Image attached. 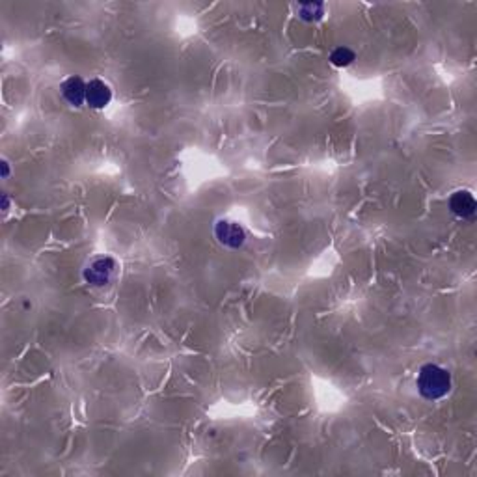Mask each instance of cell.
I'll return each mask as SVG.
<instances>
[{
    "mask_svg": "<svg viewBox=\"0 0 477 477\" xmlns=\"http://www.w3.org/2000/svg\"><path fill=\"white\" fill-rule=\"evenodd\" d=\"M418 392L427 401H438L446 397L451 390V375L436 364L424 365L418 373Z\"/></svg>",
    "mask_w": 477,
    "mask_h": 477,
    "instance_id": "6da1fadb",
    "label": "cell"
},
{
    "mask_svg": "<svg viewBox=\"0 0 477 477\" xmlns=\"http://www.w3.org/2000/svg\"><path fill=\"white\" fill-rule=\"evenodd\" d=\"M114 271H116V261H114L112 258H108V256L95 258V260L84 269V280H86L90 285H94V287H103V285H106V283L112 280Z\"/></svg>",
    "mask_w": 477,
    "mask_h": 477,
    "instance_id": "7a4b0ae2",
    "label": "cell"
},
{
    "mask_svg": "<svg viewBox=\"0 0 477 477\" xmlns=\"http://www.w3.org/2000/svg\"><path fill=\"white\" fill-rule=\"evenodd\" d=\"M215 235L218 242L228 248H241L246 241V233L241 226L231 220H218L215 226Z\"/></svg>",
    "mask_w": 477,
    "mask_h": 477,
    "instance_id": "3957f363",
    "label": "cell"
},
{
    "mask_svg": "<svg viewBox=\"0 0 477 477\" xmlns=\"http://www.w3.org/2000/svg\"><path fill=\"white\" fill-rule=\"evenodd\" d=\"M110 101H112V90L105 81L94 78V81L86 83V103H88L90 108L103 110L105 106L110 105Z\"/></svg>",
    "mask_w": 477,
    "mask_h": 477,
    "instance_id": "277c9868",
    "label": "cell"
},
{
    "mask_svg": "<svg viewBox=\"0 0 477 477\" xmlns=\"http://www.w3.org/2000/svg\"><path fill=\"white\" fill-rule=\"evenodd\" d=\"M60 90L71 106H81L86 103V83L81 77H69L62 83Z\"/></svg>",
    "mask_w": 477,
    "mask_h": 477,
    "instance_id": "5b68a950",
    "label": "cell"
},
{
    "mask_svg": "<svg viewBox=\"0 0 477 477\" xmlns=\"http://www.w3.org/2000/svg\"><path fill=\"white\" fill-rule=\"evenodd\" d=\"M449 209L453 215L460 218H470L474 217V212L477 209L476 198L468 192V190H459L449 198Z\"/></svg>",
    "mask_w": 477,
    "mask_h": 477,
    "instance_id": "8992f818",
    "label": "cell"
},
{
    "mask_svg": "<svg viewBox=\"0 0 477 477\" xmlns=\"http://www.w3.org/2000/svg\"><path fill=\"white\" fill-rule=\"evenodd\" d=\"M296 10H299V17L313 23V21H319V19L323 17L324 6L319 4V2H308V4H299Z\"/></svg>",
    "mask_w": 477,
    "mask_h": 477,
    "instance_id": "52a82bcc",
    "label": "cell"
},
{
    "mask_svg": "<svg viewBox=\"0 0 477 477\" xmlns=\"http://www.w3.org/2000/svg\"><path fill=\"white\" fill-rule=\"evenodd\" d=\"M330 62L336 65V67H347V65H351L354 62V53L347 47H337L330 54Z\"/></svg>",
    "mask_w": 477,
    "mask_h": 477,
    "instance_id": "ba28073f",
    "label": "cell"
},
{
    "mask_svg": "<svg viewBox=\"0 0 477 477\" xmlns=\"http://www.w3.org/2000/svg\"><path fill=\"white\" fill-rule=\"evenodd\" d=\"M8 174H10V166L6 160H2V177H8Z\"/></svg>",
    "mask_w": 477,
    "mask_h": 477,
    "instance_id": "9c48e42d",
    "label": "cell"
},
{
    "mask_svg": "<svg viewBox=\"0 0 477 477\" xmlns=\"http://www.w3.org/2000/svg\"><path fill=\"white\" fill-rule=\"evenodd\" d=\"M2 200H4V211H8V206H10V201H8V196L6 194L2 196Z\"/></svg>",
    "mask_w": 477,
    "mask_h": 477,
    "instance_id": "30bf717a",
    "label": "cell"
}]
</instances>
